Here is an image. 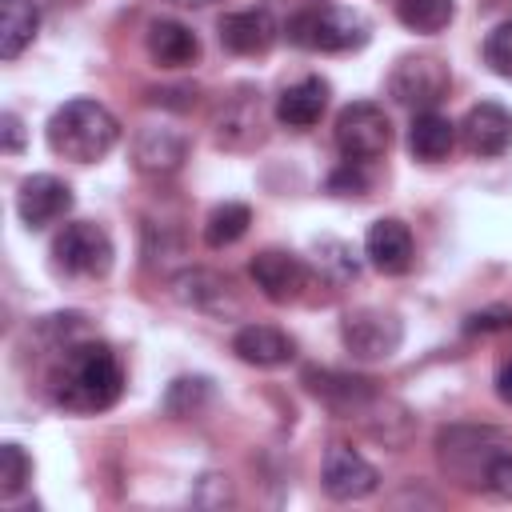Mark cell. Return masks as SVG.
I'll return each mask as SVG.
<instances>
[{"label": "cell", "mask_w": 512, "mask_h": 512, "mask_svg": "<svg viewBox=\"0 0 512 512\" xmlns=\"http://www.w3.org/2000/svg\"><path fill=\"white\" fill-rule=\"evenodd\" d=\"M48 392L64 412H104L124 392V368L108 344L72 340L60 348V360L48 376Z\"/></svg>", "instance_id": "6da1fadb"}, {"label": "cell", "mask_w": 512, "mask_h": 512, "mask_svg": "<svg viewBox=\"0 0 512 512\" xmlns=\"http://www.w3.org/2000/svg\"><path fill=\"white\" fill-rule=\"evenodd\" d=\"M48 148L72 164H96L104 160L116 140H120V120L100 104V100H88V96H76V100H64L52 116H48Z\"/></svg>", "instance_id": "7a4b0ae2"}, {"label": "cell", "mask_w": 512, "mask_h": 512, "mask_svg": "<svg viewBox=\"0 0 512 512\" xmlns=\"http://www.w3.org/2000/svg\"><path fill=\"white\" fill-rule=\"evenodd\" d=\"M288 40L312 52H348L368 44V20L348 8H304L288 20Z\"/></svg>", "instance_id": "3957f363"}, {"label": "cell", "mask_w": 512, "mask_h": 512, "mask_svg": "<svg viewBox=\"0 0 512 512\" xmlns=\"http://www.w3.org/2000/svg\"><path fill=\"white\" fill-rule=\"evenodd\" d=\"M392 144V124L384 116L380 104L372 100H352L340 108L336 116V148L344 160L352 164H368V160H380Z\"/></svg>", "instance_id": "277c9868"}, {"label": "cell", "mask_w": 512, "mask_h": 512, "mask_svg": "<svg viewBox=\"0 0 512 512\" xmlns=\"http://www.w3.org/2000/svg\"><path fill=\"white\" fill-rule=\"evenodd\" d=\"M52 264L68 276H104L112 268V236L92 220H72L52 240Z\"/></svg>", "instance_id": "5b68a950"}, {"label": "cell", "mask_w": 512, "mask_h": 512, "mask_svg": "<svg viewBox=\"0 0 512 512\" xmlns=\"http://www.w3.org/2000/svg\"><path fill=\"white\" fill-rule=\"evenodd\" d=\"M448 88H452V76H448V64L440 56H404L388 76L392 100L412 108V112L436 108L448 96Z\"/></svg>", "instance_id": "8992f818"}, {"label": "cell", "mask_w": 512, "mask_h": 512, "mask_svg": "<svg viewBox=\"0 0 512 512\" xmlns=\"http://www.w3.org/2000/svg\"><path fill=\"white\" fill-rule=\"evenodd\" d=\"M340 340L356 360H388L404 340V324L384 308H352L340 320Z\"/></svg>", "instance_id": "52a82bcc"}, {"label": "cell", "mask_w": 512, "mask_h": 512, "mask_svg": "<svg viewBox=\"0 0 512 512\" xmlns=\"http://www.w3.org/2000/svg\"><path fill=\"white\" fill-rule=\"evenodd\" d=\"M504 452L500 436L492 428H448L440 432V464L460 484H484L492 456Z\"/></svg>", "instance_id": "ba28073f"}, {"label": "cell", "mask_w": 512, "mask_h": 512, "mask_svg": "<svg viewBox=\"0 0 512 512\" xmlns=\"http://www.w3.org/2000/svg\"><path fill=\"white\" fill-rule=\"evenodd\" d=\"M320 484L332 500H364L380 488V472L348 444H332L324 452V468H320Z\"/></svg>", "instance_id": "9c48e42d"}, {"label": "cell", "mask_w": 512, "mask_h": 512, "mask_svg": "<svg viewBox=\"0 0 512 512\" xmlns=\"http://www.w3.org/2000/svg\"><path fill=\"white\" fill-rule=\"evenodd\" d=\"M16 212H20L24 228L40 232V228H48V224H56V220H64L72 212V188L52 172H36V176H28L20 184Z\"/></svg>", "instance_id": "30bf717a"}, {"label": "cell", "mask_w": 512, "mask_h": 512, "mask_svg": "<svg viewBox=\"0 0 512 512\" xmlns=\"http://www.w3.org/2000/svg\"><path fill=\"white\" fill-rule=\"evenodd\" d=\"M304 384H308V392L312 396H320L336 416H364L376 400H380V392H376V384L372 380H364V376H348V372H332V368H308L304 372Z\"/></svg>", "instance_id": "8fae6325"}, {"label": "cell", "mask_w": 512, "mask_h": 512, "mask_svg": "<svg viewBox=\"0 0 512 512\" xmlns=\"http://www.w3.org/2000/svg\"><path fill=\"white\" fill-rule=\"evenodd\" d=\"M248 276H252V284L260 288V296L272 300V304L296 300V296L304 292V284H308V268L300 264V256L280 252V248L256 252L252 264H248Z\"/></svg>", "instance_id": "7c38bea8"}, {"label": "cell", "mask_w": 512, "mask_h": 512, "mask_svg": "<svg viewBox=\"0 0 512 512\" xmlns=\"http://www.w3.org/2000/svg\"><path fill=\"white\" fill-rule=\"evenodd\" d=\"M172 296L208 316H240V296H236L232 280L220 272H208V268H184L172 280Z\"/></svg>", "instance_id": "4fadbf2b"}, {"label": "cell", "mask_w": 512, "mask_h": 512, "mask_svg": "<svg viewBox=\"0 0 512 512\" xmlns=\"http://www.w3.org/2000/svg\"><path fill=\"white\" fill-rule=\"evenodd\" d=\"M460 132H464V148L472 156H480V160L504 156L512 148V112L496 100H480L468 108Z\"/></svg>", "instance_id": "5bb4252c"}, {"label": "cell", "mask_w": 512, "mask_h": 512, "mask_svg": "<svg viewBox=\"0 0 512 512\" xmlns=\"http://www.w3.org/2000/svg\"><path fill=\"white\" fill-rule=\"evenodd\" d=\"M212 136L224 148H248L260 140V96L252 88H236L220 100L212 116Z\"/></svg>", "instance_id": "9a60e30c"}, {"label": "cell", "mask_w": 512, "mask_h": 512, "mask_svg": "<svg viewBox=\"0 0 512 512\" xmlns=\"http://www.w3.org/2000/svg\"><path fill=\"white\" fill-rule=\"evenodd\" d=\"M364 256L376 272L384 276H400L412 268V232L404 220H376L364 236Z\"/></svg>", "instance_id": "2e32d148"}, {"label": "cell", "mask_w": 512, "mask_h": 512, "mask_svg": "<svg viewBox=\"0 0 512 512\" xmlns=\"http://www.w3.org/2000/svg\"><path fill=\"white\" fill-rule=\"evenodd\" d=\"M276 20L264 8H244V12H228L220 20V44L236 56H260L276 44Z\"/></svg>", "instance_id": "e0dca14e"}, {"label": "cell", "mask_w": 512, "mask_h": 512, "mask_svg": "<svg viewBox=\"0 0 512 512\" xmlns=\"http://www.w3.org/2000/svg\"><path fill=\"white\" fill-rule=\"evenodd\" d=\"M328 108V80L304 76L276 96V120L284 128H312Z\"/></svg>", "instance_id": "ac0fdd59"}, {"label": "cell", "mask_w": 512, "mask_h": 512, "mask_svg": "<svg viewBox=\"0 0 512 512\" xmlns=\"http://www.w3.org/2000/svg\"><path fill=\"white\" fill-rule=\"evenodd\" d=\"M232 352H236L244 364L276 368V364H288V360L296 356V344H292V336H284V332L272 328V324H244V328L232 336Z\"/></svg>", "instance_id": "d6986e66"}, {"label": "cell", "mask_w": 512, "mask_h": 512, "mask_svg": "<svg viewBox=\"0 0 512 512\" xmlns=\"http://www.w3.org/2000/svg\"><path fill=\"white\" fill-rule=\"evenodd\" d=\"M144 48L160 68H184V64H196V56H200L196 32L180 20H152L148 36H144Z\"/></svg>", "instance_id": "ffe728a7"}, {"label": "cell", "mask_w": 512, "mask_h": 512, "mask_svg": "<svg viewBox=\"0 0 512 512\" xmlns=\"http://www.w3.org/2000/svg\"><path fill=\"white\" fill-rule=\"evenodd\" d=\"M456 144V124L448 116H440L436 108L416 112L408 124V152L424 164H440Z\"/></svg>", "instance_id": "44dd1931"}, {"label": "cell", "mask_w": 512, "mask_h": 512, "mask_svg": "<svg viewBox=\"0 0 512 512\" xmlns=\"http://www.w3.org/2000/svg\"><path fill=\"white\" fill-rule=\"evenodd\" d=\"M132 156H136V168H140V172H148V176H168V172H176L180 160H184V136L172 132V128H144V132L136 136Z\"/></svg>", "instance_id": "7402d4cb"}, {"label": "cell", "mask_w": 512, "mask_h": 512, "mask_svg": "<svg viewBox=\"0 0 512 512\" xmlns=\"http://www.w3.org/2000/svg\"><path fill=\"white\" fill-rule=\"evenodd\" d=\"M40 32V8L32 0H0V56L16 60Z\"/></svg>", "instance_id": "603a6c76"}, {"label": "cell", "mask_w": 512, "mask_h": 512, "mask_svg": "<svg viewBox=\"0 0 512 512\" xmlns=\"http://www.w3.org/2000/svg\"><path fill=\"white\" fill-rule=\"evenodd\" d=\"M396 16L408 32H424V36H436L452 24L456 16V4L452 0H396Z\"/></svg>", "instance_id": "cb8c5ba5"}, {"label": "cell", "mask_w": 512, "mask_h": 512, "mask_svg": "<svg viewBox=\"0 0 512 512\" xmlns=\"http://www.w3.org/2000/svg\"><path fill=\"white\" fill-rule=\"evenodd\" d=\"M248 224H252L248 204L228 200V204L212 208V216H208V224H204V244H208V248H228V244H236V240L248 232Z\"/></svg>", "instance_id": "d4e9b609"}, {"label": "cell", "mask_w": 512, "mask_h": 512, "mask_svg": "<svg viewBox=\"0 0 512 512\" xmlns=\"http://www.w3.org/2000/svg\"><path fill=\"white\" fill-rule=\"evenodd\" d=\"M316 268H320V276L332 280V284H352V280L360 276L356 252H352L344 240H332V236L316 240Z\"/></svg>", "instance_id": "484cf974"}, {"label": "cell", "mask_w": 512, "mask_h": 512, "mask_svg": "<svg viewBox=\"0 0 512 512\" xmlns=\"http://www.w3.org/2000/svg\"><path fill=\"white\" fill-rule=\"evenodd\" d=\"M208 392H212V384H208L204 376H180V380L168 384L164 408H168L172 416H188V412H196V408L208 400Z\"/></svg>", "instance_id": "4316f807"}, {"label": "cell", "mask_w": 512, "mask_h": 512, "mask_svg": "<svg viewBox=\"0 0 512 512\" xmlns=\"http://www.w3.org/2000/svg\"><path fill=\"white\" fill-rule=\"evenodd\" d=\"M32 480V460L20 444H0V496H16Z\"/></svg>", "instance_id": "83f0119b"}, {"label": "cell", "mask_w": 512, "mask_h": 512, "mask_svg": "<svg viewBox=\"0 0 512 512\" xmlns=\"http://www.w3.org/2000/svg\"><path fill=\"white\" fill-rule=\"evenodd\" d=\"M484 64H488L496 76L512 80V20L496 24V28L484 36Z\"/></svg>", "instance_id": "f1b7e54d"}, {"label": "cell", "mask_w": 512, "mask_h": 512, "mask_svg": "<svg viewBox=\"0 0 512 512\" xmlns=\"http://www.w3.org/2000/svg\"><path fill=\"white\" fill-rule=\"evenodd\" d=\"M512 328V308H480L464 320V332L468 336H480V332H508Z\"/></svg>", "instance_id": "f546056e"}, {"label": "cell", "mask_w": 512, "mask_h": 512, "mask_svg": "<svg viewBox=\"0 0 512 512\" xmlns=\"http://www.w3.org/2000/svg\"><path fill=\"white\" fill-rule=\"evenodd\" d=\"M364 188H368V180H364L360 164H352V160H344V168H336L328 176V192L332 196H364Z\"/></svg>", "instance_id": "4dcf8cb0"}, {"label": "cell", "mask_w": 512, "mask_h": 512, "mask_svg": "<svg viewBox=\"0 0 512 512\" xmlns=\"http://www.w3.org/2000/svg\"><path fill=\"white\" fill-rule=\"evenodd\" d=\"M484 488H492L496 496L512 500V448L496 452L492 464H488V476H484Z\"/></svg>", "instance_id": "1f68e13d"}, {"label": "cell", "mask_w": 512, "mask_h": 512, "mask_svg": "<svg viewBox=\"0 0 512 512\" xmlns=\"http://www.w3.org/2000/svg\"><path fill=\"white\" fill-rule=\"evenodd\" d=\"M0 148L8 156H16L24 148V124H20L16 112H0Z\"/></svg>", "instance_id": "d6a6232c"}, {"label": "cell", "mask_w": 512, "mask_h": 512, "mask_svg": "<svg viewBox=\"0 0 512 512\" xmlns=\"http://www.w3.org/2000/svg\"><path fill=\"white\" fill-rule=\"evenodd\" d=\"M148 100H152V104H168V108H192L196 92H192V88H152Z\"/></svg>", "instance_id": "836d02e7"}, {"label": "cell", "mask_w": 512, "mask_h": 512, "mask_svg": "<svg viewBox=\"0 0 512 512\" xmlns=\"http://www.w3.org/2000/svg\"><path fill=\"white\" fill-rule=\"evenodd\" d=\"M496 396H500L504 404H512V360H504V364L496 368Z\"/></svg>", "instance_id": "e575fe53"}, {"label": "cell", "mask_w": 512, "mask_h": 512, "mask_svg": "<svg viewBox=\"0 0 512 512\" xmlns=\"http://www.w3.org/2000/svg\"><path fill=\"white\" fill-rule=\"evenodd\" d=\"M168 4H176V8H208L216 0H168Z\"/></svg>", "instance_id": "d590c367"}]
</instances>
